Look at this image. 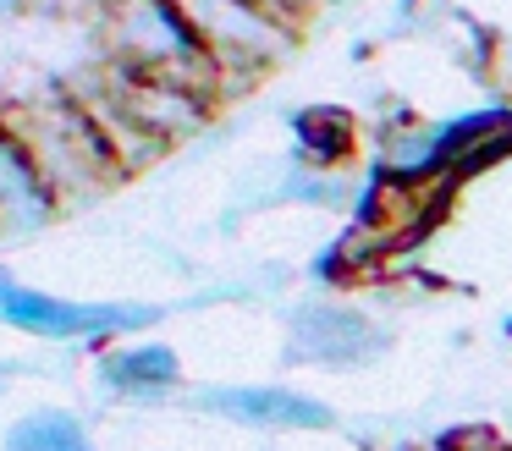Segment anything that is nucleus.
<instances>
[{
  "mask_svg": "<svg viewBox=\"0 0 512 451\" xmlns=\"http://www.w3.org/2000/svg\"><path fill=\"white\" fill-rule=\"evenodd\" d=\"M12 451H94L72 413H34L12 429Z\"/></svg>",
  "mask_w": 512,
  "mask_h": 451,
  "instance_id": "39448f33",
  "label": "nucleus"
},
{
  "mask_svg": "<svg viewBox=\"0 0 512 451\" xmlns=\"http://www.w3.org/2000/svg\"><path fill=\"white\" fill-rule=\"evenodd\" d=\"M204 407L232 413L243 424H265V429H325L331 424L325 402H314L303 391H281V385H226V391L204 396Z\"/></svg>",
  "mask_w": 512,
  "mask_h": 451,
  "instance_id": "7ed1b4c3",
  "label": "nucleus"
},
{
  "mask_svg": "<svg viewBox=\"0 0 512 451\" xmlns=\"http://www.w3.org/2000/svg\"><path fill=\"white\" fill-rule=\"evenodd\" d=\"M441 451H507V446H501L490 429H463V435H452Z\"/></svg>",
  "mask_w": 512,
  "mask_h": 451,
  "instance_id": "0eeeda50",
  "label": "nucleus"
},
{
  "mask_svg": "<svg viewBox=\"0 0 512 451\" xmlns=\"http://www.w3.org/2000/svg\"><path fill=\"white\" fill-rule=\"evenodd\" d=\"M0 319L34 336H105V330H133L149 325V308H122V303H67L50 292H6L0 297Z\"/></svg>",
  "mask_w": 512,
  "mask_h": 451,
  "instance_id": "f257e3e1",
  "label": "nucleus"
},
{
  "mask_svg": "<svg viewBox=\"0 0 512 451\" xmlns=\"http://www.w3.org/2000/svg\"><path fill=\"white\" fill-rule=\"evenodd\" d=\"M177 374L182 363L171 347H127L116 358H105V380L116 391H166V385H177Z\"/></svg>",
  "mask_w": 512,
  "mask_h": 451,
  "instance_id": "20e7f679",
  "label": "nucleus"
},
{
  "mask_svg": "<svg viewBox=\"0 0 512 451\" xmlns=\"http://www.w3.org/2000/svg\"><path fill=\"white\" fill-rule=\"evenodd\" d=\"M6 292H12V286H6V270H0V297H6Z\"/></svg>",
  "mask_w": 512,
  "mask_h": 451,
  "instance_id": "6e6552de",
  "label": "nucleus"
},
{
  "mask_svg": "<svg viewBox=\"0 0 512 451\" xmlns=\"http://www.w3.org/2000/svg\"><path fill=\"white\" fill-rule=\"evenodd\" d=\"M375 347V325L358 308L342 303H309L292 319V352L314 363H353Z\"/></svg>",
  "mask_w": 512,
  "mask_h": 451,
  "instance_id": "f03ea898",
  "label": "nucleus"
},
{
  "mask_svg": "<svg viewBox=\"0 0 512 451\" xmlns=\"http://www.w3.org/2000/svg\"><path fill=\"white\" fill-rule=\"evenodd\" d=\"M298 143L309 154H320V165L342 160V154L353 149V116H347V110H331V105L303 110L298 116Z\"/></svg>",
  "mask_w": 512,
  "mask_h": 451,
  "instance_id": "423d86ee",
  "label": "nucleus"
}]
</instances>
